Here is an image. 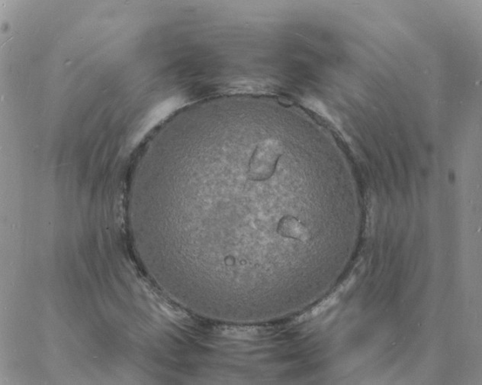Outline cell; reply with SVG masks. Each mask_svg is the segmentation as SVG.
Listing matches in <instances>:
<instances>
[{"instance_id": "obj_2", "label": "cell", "mask_w": 482, "mask_h": 385, "mask_svg": "<svg viewBox=\"0 0 482 385\" xmlns=\"http://www.w3.org/2000/svg\"><path fill=\"white\" fill-rule=\"evenodd\" d=\"M282 232L291 237L305 240L308 237L306 229L295 221H289L282 225Z\"/></svg>"}, {"instance_id": "obj_1", "label": "cell", "mask_w": 482, "mask_h": 385, "mask_svg": "<svg viewBox=\"0 0 482 385\" xmlns=\"http://www.w3.org/2000/svg\"><path fill=\"white\" fill-rule=\"evenodd\" d=\"M282 154L276 140L265 141L258 146L250 165V174L255 179H265L273 174Z\"/></svg>"}]
</instances>
